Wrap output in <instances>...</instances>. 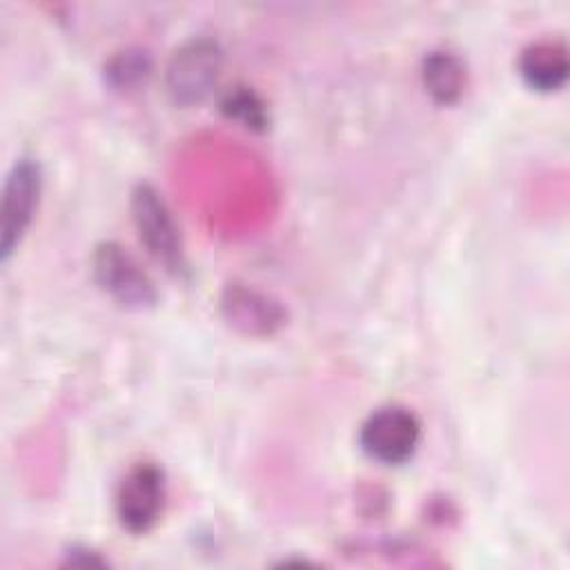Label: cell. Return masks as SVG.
<instances>
[{
  "label": "cell",
  "mask_w": 570,
  "mask_h": 570,
  "mask_svg": "<svg viewBox=\"0 0 570 570\" xmlns=\"http://www.w3.org/2000/svg\"><path fill=\"white\" fill-rule=\"evenodd\" d=\"M131 218L138 232L140 243L149 252V256L163 265L165 272L174 276L187 274V256L185 243L180 236V227L174 220L169 205L163 194L149 183H138L131 191Z\"/></svg>",
  "instance_id": "6da1fadb"
},
{
  "label": "cell",
  "mask_w": 570,
  "mask_h": 570,
  "mask_svg": "<svg viewBox=\"0 0 570 570\" xmlns=\"http://www.w3.org/2000/svg\"><path fill=\"white\" fill-rule=\"evenodd\" d=\"M223 69V49L214 38L194 36L171 53L165 67V87L176 105L203 102L216 87Z\"/></svg>",
  "instance_id": "7a4b0ae2"
},
{
  "label": "cell",
  "mask_w": 570,
  "mask_h": 570,
  "mask_svg": "<svg viewBox=\"0 0 570 570\" xmlns=\"http://www.w3.org/2000/svg\"><path fill=\"white\" fill-rule=\"evenodd\" d=\"M91 274L96 285L127 309H149L158 301V292L147 272L116 240H105L94 247Z\"/></svg>",
  "instance_id": "3957f363"
},
{
  "label": "cell",
  "mask_w": 570,
  "mask_h": 570,
  "mask_svg": "<svg viewBox=\"0 0 570 570\" xmlns=\"http://www.w3.org/2000/svg\"><path fill=\"white\" fill-rule=\"evenodd\" d=\"M42 191V169L33 158H18L7 171L0 198V258L9 261L24 238Z\"/></svg>",
  "instance_id": "277c9868"
},
{
  "label": "cell",
  "mask_w": 570,
  "mask_h": 570,
  "mask_svg": "<svg viewBox=\"0 0 570 570\" xmlns=\"http://www.w3.org/2000/svg\"><path fill=\"white\" fill-rule=\"evenodd\" d=\"M421 441V423L414 412L401 405L374 410L361 425V450L383 465H401L410 461Z\"/></svg>",
  "instance_id": "5b68a950"
},
{
  "label": "cell",
  "mask_w": 570,
  "mask_h": 570,
  "mask_svg": "<svg viewBox=\"0 0 570 570\" xmlns=\"http://www.w3.org/2000/svg\"><path fill=\"white\" fill-rule=\"evenodd\" d=\"M167 501V481L160 465L151 461L136 463L122 476L116 490V517L131 534L149 532L163 517Z\"/></svg>",
  "instance_id": "8992f818"
},
{
  "label": "cell",
  "mask_w": 570,
  "mask_h": 570,
  "mask_svg": "<svg viewBox=\"0 0 570 570\" xmlns=\"http://www.w3.org/2000/svg\"><path fill=\"white\" fill-rule=\"evenodd\" d=\"M223 314L234 327L247 334H272L285 321V312L278 303L252 287L236 283L225 289Z\"/></svg>",
  "instance_id": "52a82bcc"
},
{
  "label": "cell",
  "mask_w": 570,
  "mask_h": 570,
  "mask_svg": "<svg viewBox=\"0 0 570 570\" xmlns=\"http://www.w3.org/2000/svg\"><path fill=\"white\" fill-rule=\"evenodd\" d=\"M519 73L532 91L550 94L568 80V51L559 40H539L519 56Z\"/></svg>",
  "instance_id": "ba28073f"
},
{
  "label": "cell",
  "mask_w": 570,
  "mask_h": 570,
  "mask_svg": "<svg viewBox=\"0 0 570 570\" xmlns=\"http://www.w3.org/2000/svg\"><path fill=\"white\" fill-rule=\"evenodd\" d=\"M421 80L434 102L454 105L465 91L468 71L456 53L430 51L421 62Z\"/></svg>",
  "instance_id": "9c48e42d"
},
{
  "label": "cell",
  "mask_w": 570,
  "mask_h": 570,
  "mask_svg": "<svg viewBox=\"0 0 570 570\" xmlns=\"http://www.w3.org/2000/svg\"><path fill=\"white\" fill-rule=\"evenodd\" d=\"M225 118L238 122L249 131H265L269 127V109L265 100L247 85L229 87L218 102Z\"/></svg>",
  "instance_id": "30bf717a"
},
{
  "label": "cell",
  "mask_w": 570,
  "mask_h": 570,
  "mask_svg": "<svg viewBox=\"0 0 570 570\" xmlns=\"http://www.w3.org/2000/svg\"><path fill=\"white\" fill-rule=\"evenodd\" d=\"M151 76V58L140 49H125L105 65V80L118 91H134Z\"/></svg>",
  "instance_id": "8fae6325"
},
{
  "label": "cell",
  "mask_w": 570,
  "mask_h": 570,
  "mask_svg": "<svg viewBox=\"0 0 570 570\" xmlns=\"http://www.w3.org/2000/svg\"><path fill=\"white\" fill-rule=\"evenodd\" d=\"M67 563L69 566H105V561L94 550H87V548H71L67 552Z\"/></svg>",
  "instance_id": "7c38bea8"
}]
</instances>
